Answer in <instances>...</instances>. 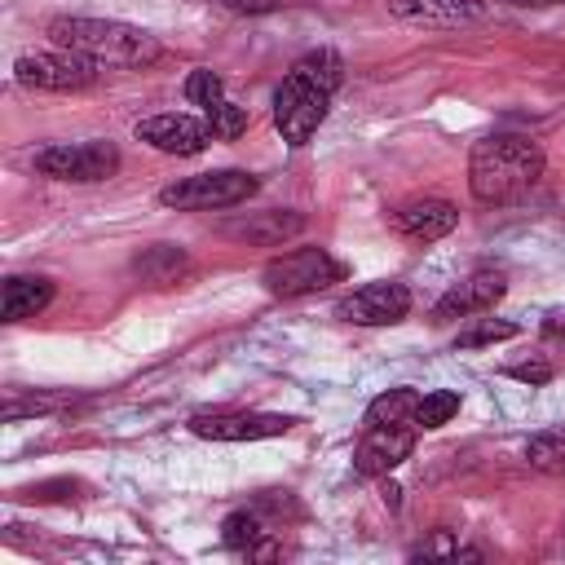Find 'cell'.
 <instances>
[{
	"mask_svg": "<svg viewBox=\"0 0 565 565\" xmlns=\"http://www.w3.org/2000/svg\"><path fill=\"white\" fill-rule=\"evenodd\" d=\"M203 119H207V128H212V137H221V141H234V137H243V128H247V110L243 106H234V102H212V106H203Z\"/></svg>",
	"mask_w": 565,
	"mask_h": 565,
	"instance_id": "obj_21",
	"label": "cell"
},
{
	"mask_svg": "<svg viewBox=\"0 0 565 565\" xmlns=\"http://www.w3.org/2000/svg\"><path fill=\"white\" fill-rule=\"evenodd\" d=\"M419 393L415 388H388L366 406V424H415Z\"/></svg>",
	"mask_w": 565,
	"mask_h": 565,
	"instance_id": "obj_19",
	"label": "cell"
},
{
	"mask_svg": "<svg viewBox=\"0 0 565 565\" xmlns=\"http://www.w3.org/2000/svg\"><path fill=\"white\" fill-rule=\"evenodd\" d=\"M132 132H137V141H146L163 154H199L212 141L207 119H194V115H150Z\"/></svg>",
	"mask_w": 565,
	"mask_h": 565,
	"instance_id": "obj_10",
	"label": "cell"
},
{
	"mask_svg": "<svg viewBox=\"0 0 565 565\" xmlns=\"http://www.w3.org/2000/svg\"><path fill=\"white\" fill-rule=\"evenodd\" d=\"M393 225L406 238H415V243H433V238H446L459 225V212L446 199H415V203H406V207L393 212Z\"/></svg>",
	"mask_w": 565,
	"mask_h": 565,
	"instance_id": "obj_13",
	"label": "cell"
},
{
	"mask_svg": "<svg viewBox=\"0 0 565 565\" xmlns=\"http://www.w3.org/2000/svg\"><path fill=\"white\" fill-rule=\"evenodd\" d=\"M305 230V216L300 212H256L247 221H230L225 234L238 238V243H260V247H274V243H287Z\"/></svg>",
	"mask_w": 565,
	"mask_h": 565,
	"instance_id": "obj_15",
	"label": "cell"
},
{
	"mask_svg": "<svg viewBox=\"0 0 565 565\" xmlns=\"http://www.w3.org/2000/svg\"><path fill=\"white\" fill-rule=\"evenodd\" d=\"M35 172L53 181L93 185L119 172V150L110 141H57V146L35 150Z\"/></svg>",
	"mask_w": 565,
	"mask_h": 565,
	"instance_id": "obj_6",
	"label": "cell"
},
{
	"mask_svg": "<svg viewBox=\"0 0 565 565\" xmlns=\"http://www.w3.org/2000/svg\"><path fill=\"white\" fill-rule=\"evenodd\" d=\"M199 4H221V9H234V13H274L282 0H199Z\"/></svg>",
	"mask_w": 565,
	"mask_h": 565,
	"instance_id": "obj_26",
	"label": "cell"
},
{
	"mask_svg": "<svg viewBox=\"0 0 565 565\" xmlns=\"http://www.w3.org/2000/svg\"><path fill=\"white\" fill-rule=\"evenodd\" d=\"M49 35H53L57 49L93 57L97 66L102 62L106 66H150V62L163 57V44L150 31H141L132 22H115V18H79V13L71 18V13H62V18L49 22Z\"/></svg>",
	"mask_w": 565,
	"mask_h": 565,
	"instance_id": "obj_3",
	"label": "cell"
},
{
	"mask_svg": "<svg viewBox=\"0 0 565 565\" xmlns=\"http://www.w3.org/2000/svg\"><path fill=\"white\" fill-rule=\"evenodd\" d=\"M508 291V278L499 269H477L468 274L463 282H455L437 305H433V322H455V318H468V313H481L490 309L494 300H503Z\"/></svg>",
	"mask_w": 565,
	"mask_h": 565,
	"instance_id": "obj_11",
	"label": "cell"
},
{
	"mask_svg": "<svg viewBox=\"0 0 565 565\" xmlns=\"http://www.w3.org/2000/svg\"><path fill=\"white\" fill-rule=\"evenodd\" d=\"M415 450V424H366L353 450V468L362 477H388Z\"/></svg>",
	"mask_w": 565,
	"mask_h": 565,
	"instance_id": "obj_9",
	"label": "cell"
},
{
	"mask_svg": "<svg viewBox=\"0 0 565 565\" xmlns=\"http://www.w3.org/2000/svg\"><path fill=\"white\" fill-rule=\"evenodd\" d=\"M411 309V291L406 282H366L358 287L353 296H344L335 305V318L344 322H358V327H388V322H402Z\"/></svg>",
	"mask_w": 565,
	"mask_h": 565,
	"instance_id": "obj_8",
	"label": "cell"
},
{
	"mask_svg": "<svg viewBox=\"0 0 565 565\" xmlns=\"http://www.w3.org/2000/svg\"><path fill=\"white\" fill-rule=\"evenodd\" d=\"M13 79L22 88H44V93H79L97 79V62L79 57L71 49L62 53H22L13 62Z\"/></svg>",
	"mask_w": 565,
	"mask_h": 565,
	"instance_id": "obj_7",
	"label": "cell"
},
{
	"mask_svg": "<svg viewBox=\"0 0 565 565\" xmlns=\"http://www.w3.org/2000/svg\"><path fill=\"white\" fill-rule=\"evenodd\" d=\"M185 97L194 102V106H212V102H221L225 97V84H221V75L216 71H190L185 75Z\"/></svg>",
	"mask_w": 565,
	"mask_h": 565,
	"instance_id": "obj_24",
	"label": "cell"
},
{
	"mask_svg": "<svg viewBox=\"0 0 565 565\" xmlns=\"http://www.w3.org/2000/svg\"><path fill=\"white\" fill-rule=\"evenodd\" d=\"M53 300V282L49 278H26V274H13L4 278V291H0V313L4 322H22V318H35L44 305Z\"/></svg>",
	"mask_w": 565,
	"mask_h": 565,
	"instance_id": "obj_16",
	"label": "cell"
},
{
	"mask_svg": "<svg viewBox=\"0 0 565 565\" xmlns=\"http://www.w3.org/2000/svg\"><path fill=\"white\" fill-rule=\"evenodd\" d=\"M388 13L415 26H468L481 22V4L477 0H388Z\"/></svg>",
	"mask_w": 565,
	"mask_h": 565,
	"instance_id": "obj_14",
	"label": "cell"
},
{
	"mask_svg": "<svg viewBox=\"0 0 565 565\" xmlns=\"http://www.w3.org/2000/svg\"><path fill=\"white\" fill-rule=\"evenodd\" d=\"M512 380L521 384H547L552 380V362H521V366H508Z\"/></svg>",
	"mask_w": 565,
	"mask_h": 565,
	"instance_id": "obj_25",
	"label": "cell"
},
{
	"mask_svg": "<svg viewBox=\"0 0 565 565\" xmlns=\"http://www.w3.org/2000/svg\"><path fill=\"white\" fill-rule=\"evenodd\" d=\"M340 79H344V62L331 49H313L287 71V79L274 88V128L282 132V141L305 146L318 132Z\"/></svg>",
	"mask_w": 565,
	"mask_h": 565,
	"instance_id": "obj_2",
	"label": "cell"
},
{
	"mask_svg": "<svg viewBox=\"0 0 565 565\" xmlns=\"http://www.w3.org/2000/svg\"><path fill=\"white\" fill-rule=\"evenodd\" d=\"M525 459L534 468H561L565 463V437L561 433H534L525 441Z\"/></svg>",
	"mask_w": 565,
	"mask_h": 565,
	"instance_id": "obj_23",
	"label": "cell"
},
{
	"mask_svg": "<svg viewBox=\"0 0 565 565\" xmlns=\"http://www.w3.org/2000/svg\"><path fill=\"white\" fill-rule=\"evenodd\" d=\"M503 4H516V9H552V4H565V0H503Z\"/></svg>",
	"mask_w": 565,
	"mask_h": 565,
	"instance_id": "obj_28",
	"label": "cell"
},
{
	"mask_svg": "<svg viewBox=\"0 0 565 565\" xmlns=\"http://www.w3.org/2000/svg\"><path fill=\"white\" fill-rule=\"evenodd\" d=\"M221 543L230 552H247V556H274V543H265V521L256 512H230L221 521Z\"/></svg>",
	"mask_w": 565,
	"mask_h": 565,
	"instance_id": "obj_18",
	"label": "cell"
},
{
	"mask_svg": "<svg viewBox=\"0 0 565 565\" xmlns=\"http://www.w3.org/2000/svg\"><path fill=\"white\" fill-rule=\"evenodd\" d=\"M397 494H402L397 486H384V503H388V508H397Z\"/></svg>",
	"mask_w": 565,
	"mask_h": 565,
	"instance_id": "obj_29",
	"label": "cell"
},
{
	"mask_svg": "<svg viewBox=\"0 0 565 565\" xmlns=\"http://www.w3.org/2000/svg\"><path fill=\"white\" fill-rule=\"evenodd\" d=\"M543 340H552V344H565V309H556V313L543 322Z\"/></svg>",
	"mask_w": 565,
	"mask_h": 565,
	"instance_id": "obj_27",
	"label": "cell"
},
{
	"mask_svg": "<svg viewBox=\"0 0 565 565\" xmlns=\"http://www.w3.org/2000/svg\"><path fill=\"white\" fill-rule=\"evenodd\" d=\"M247 194H256V177L221 168V172H199V177H181V181L163 185L159 203L177 207V212H207V207H234Z\"/></svg>",
	"mask_w": 565,
	"mask_h": 565,
	"instance_id": "obj_5",
	"label": "cell"
},
{
	"mask_svg": "<svg viewBox=\"0 0 565 565\" xmlns=\"http://www.w3.org/2000/svg\"><path fill=\"white\" fill-rule=\"evenodd\" d=\"M543 177V146L521 132H490L468 154V190L477 203L503 207L525 199Z\"/></svg>",
	"mask_w": 565,
	"mask_h": 565,
	"instance_id": "obj_1",
	"label": "cell"
},
{
	"mask_svg": "<svg viewBox=\"0 0 565 565\" xmlns=\"http://www.w3.org/2000/svg\"><path fill=\"white\" fill-rule=\"evenodd\" d=\"M516 335V327L512 322H499V318H481L477 327H468V331H459L455 335V349H481V344H494V340H512Z\"/></svg>",
	"mask_w": 565,
	"mask_h": 565,
	"instance_id": "obj_22",
	"label": "cell"
},
{
	"mask_svg": "<svg viewBox=\"0 0 565 565\" xmlns=\"http://www.w3.org/2000/svg\"><path fill=\"white\" fill-rule=\"evenodd\" d=\"M132 274H137L146 287H172V282L185 274V252L172 247V243H150L146 252L132 256Z\"/></svg>",
	"mask_w": 565,
	"mask_h": 565,
	"instance_id": "obj_17",
	"label": "cell"
},
{
	"mask_svg": "<svg viewBox=\"0 0 565 565\" xmlns=\"http://www.w3.org/2000/svg\"><path fill=\"white\" fill-rule=\"evenodd\" d=\"M260 278H265V291L269 296L296 300V296H309V291H322V287L340 282L344 278V265L327 247H296V252L274 256Z\"/></svg>",
	"mask_w": 565,
	"mask_h": 565,
	"instance_id": "obj_4",
	"label": "cell"
},
{
	"mask_svg": "<svg viewBox=\"0 0 565 565\" xmlns=\"http://www.w3.org/2000/svg\"><path fill=\"white\" fill-rule=\"evenodd\" d=\"M296 419L291 415H194L190 433L207 437V441H260V437H282Z\"/></svg>",
	"mask_w": 565,
	"mask_h": 565,
	"instance_id": "obj_12",
	"label": "cell"
},
{
	"mask_svg": "<svg viewBox=\"0 0 565 565\" xmlns=\"http://www.w3.org/2000/svg\"><path fill=\"white\" fill-rule=\"evenodd\" d=\"M455 411H459V393L433 388V393H424L419 406H415V428H441V424L455 419Z\"/></svg>",
	"mask_w": 565,
	"mask_h": 565,
	"instance_id": "obj_20",
	"label": "cell"
}]
</instances>
